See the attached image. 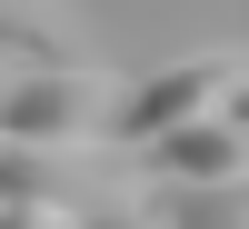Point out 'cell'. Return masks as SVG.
<instances>
[{"instance_id": "cell-1", "label": "cell", "mask_w": 249, "mask_h": 229, "mask_svg": "<svg viewBox=\"0 0 249 229\" xmlns=\"http://www.w3.org/2000/svg\"><path fill=\"white\" fill-rule=\"evenodd\" d=\"M120 110H130V80L110 60H80V70H20L0 90V130L40 140V150H120Z\"/></svg>"}, {"instance_id": "cell-4", "label": "cell", "mask_w": 249, "mask_h": 229, "mask_svg": "<svg viewBox=\"0 0 249 229\" xmlns=\"http://www.w3.org/2000/svg\"><path fill=\"white\" fill-rule=\"evenodd\" d=\"M0 60L80 70V60H90V10H80V0H0Z\"/></svg>"}, {"instance_id": "cell-5", "label": "cell", "mask_w": 249, "mask_h": 229, "mask_svg": "<svg viewBox=\"0 0 249 229\" xmlns=\"http://www.w3.org/2000/svg\"><path fill=\"white\" fill-rule=\"evenodd\" d=\"M170 229H249V190H160Z\"/></svg>"}, {"instance_id": "cell-6", "label": "cell", "mask_w": 249, "mask_h": 229, "mask_svg": "<svg viewBox=\"0 0 249 229\" xmlns=\"http://www.w3.org/2000/svg\"><path fill=\"white\" fill-rule=\"evenodd\" d=\"M0 229H90V210H70V199H10Z\"/></svg>"}, {"instance_id": "cell-2", "label": "cell", "mask_w": 249, "mask_h": 229, "mask_svg": "<svg viewBox=\"0 0 249 229\" xmlns=\"http://www.w3.org/2000/svg\"><path fill=\"white\" fill-rule=\"evenodd\" d=\"M239 60L230 50H190V60H170V70H150V80H130V110H120V150H160V140H179V130H199V120H230V100H239Z\"/></svg>"}, {"instance_id": "cell-9", "label": "cell", "mask_w": 249, "mask_h": 229, "mask_svg": "<svg viewBox=\"0 0 249 229\" xmlns=\"http://www.w3.org/2000/svg\"><path fill=\"white\" fill-rule=\"evenodd\" d=\"M0 90H10V80H0Z\"/></svg>"}, {"instance_id": "cell-7", "label": "cell", "mask_w": 249, "mask_h": 229, "mask_svg": "<svg viewBox=\"0 0 249 229\" xmlns=\"http://www.w3.org/2000/svg\"><path fill=\"white\" fill-rule=\"evenodd\" d=\"M90 229H170V210H160V199H130V210H100Z\"/></svg>"}, {"instance_id": "cell-3", "label": "cell", "mask_w": 249, "mask_h": 229, "mask_svg": "<svg viewBox=\"0 0 249 229\" xmlns=\"http://www.w3.org/2000/svg\"><path fill=\"white\" fill-rule=\"evenodd\" d=\"M140 179L150 190H249V130L239 120H199V130L140 150Z\"/></svg>"}, {"instance_id": "cell-8", "label": "cell", "mask_w": 249, "mask_h": 229, "mask_svg": "<svg viewBox=\"0 0 249 229\" xmlns=\"http://www.w3.org/2000/svg\"><path fill=\"white\" fill-rule=\"evenodd\" d=\"M230 120H239V130H249V80H239V100H230Z\"/></svg>"}]
</instances>
